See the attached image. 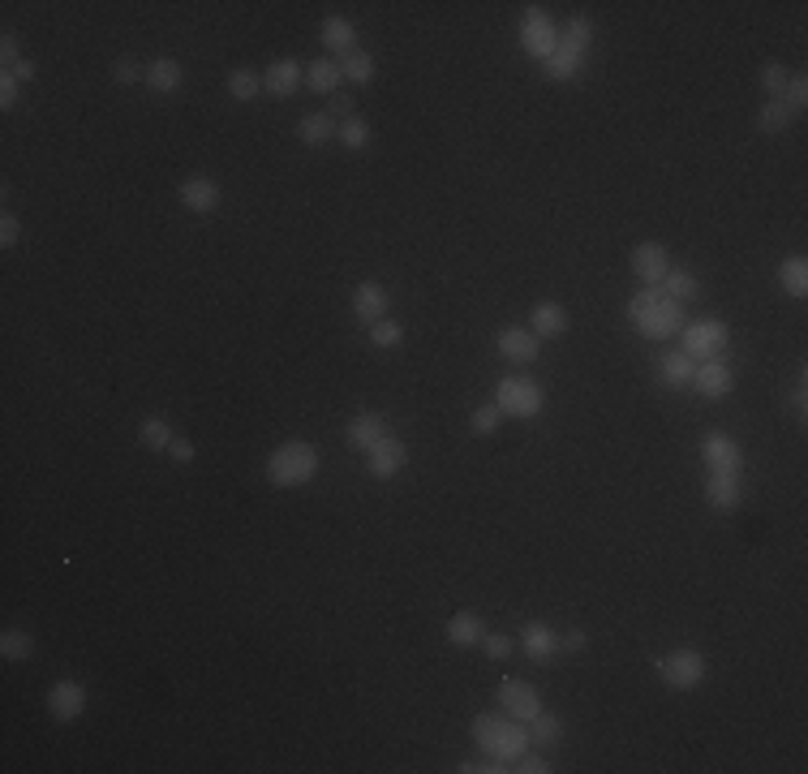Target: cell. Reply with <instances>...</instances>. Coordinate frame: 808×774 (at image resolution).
Here are the masks:
<instances>
[{"label": "cell", "mask_w": 808, "mask_h": 774, "mask_svg": "<svg viewBox=\"0 0 808 774\" xmlns=\"http://www.w3.org/2000/svg\"><path fill=\"white\" fill-rule=\"evenodd\" d=\"M624 314H628V327H632V332H637L641 340H654V344L675 340V336L684 332V323H688L684 306H680L675 297L662 293L658 284H641V289L628 297Z\"/></svg>", "instance_id": "1"}, {"label": "cell", "mask_w": 808, "mask_h": 774, "mask_svg": "<svg viewBox=\"0 0 808 774\" xmlns=\"http://www.w3.org/2000/svg\"><path fill=\"white\" fill-rule=\"evenodd\" d=\"M469 731H473V744H478V753L499 757V762H508V766H512L525 749H533L529 727L516 723L512 714H503V710H482V714H473Z\"/></svg>", "instance_id": "2"}, {"label": "cell", "mask_w": 808, "mask_h": 774, "mask_svg": "<svg viewBox=\"0 0 808 774\" xmlns=\"http://www.w3.org/2000/svg\"><path fill=\"white\" fill-rule=\"evenodd\" d=\"M589 48H594V18L589 13H576V18L559 31V43L546 61V78L551 82H576L585 74V61H589Z\"/></svg>", "instance_id": "3"}, {"label": "cell", "mask_w": 808, "mask_h": 774, "mask_svg": "<svg viewBox=\"0 0 808 774\" xmlns=\"http://www.w3.org/2000/svg\"><path fill=\"white\" fill-rule=\"evenodd\" d=\"M267 482L276 486V491H297V486H310L319 478V448H314L310 439H288L280 443L276 452H267Z\"/></svg>", "instance_id": "4"}, {"label": "cell", "mask_w": 808, "mask_h": 774, "mask_svg": "<svg viewBox=\"0 0 808 774\" xmlns=\"http://www.w3.org/2000/svg\"><path fill=\"white\" fill-rule=\"evenodd\" d=\"M654 676L662 680V688L671 693H697L710 676V658H705L697 645H675V650L654 658Z\"/></svg>", "instance_id": "5"}, {"label": "cell", "mask_w": 808, "mask_h": 774, "mask_svg": "<svg viewBox=\"0 0 808 774\" xmlns=\"http://www.w3.org/2000/svg\"><path fill=\"white\" fill-rule=\"evenodd\" d=\"M495 405H499L503 418L533 422V418H542V409H546V387L533 375H503L495 383Z\"/></svg>", "instance_id": "6"}, {"label": "cell", "mask_w": 808, "mask_h": 774, "mask_svg": "<svg viewBox=\"0 0 808 774\" xmlns=\"http://www.w3.org/2000/svg\"><path fill=\"white\" fill-rule=\"evenodd\" d=\"M731 344V327L718 314H705V319H688L680 332V353H688L692 362H710V357H723Z\"/></svg>", "instance_id": "7"}, {"label": "cell", "mask_w": 808, "mask_h": 774, "mask_svg": "<svg viewBox=\"0 0 808 774\" xmlns=\"http://www.w3.org/2000/svg\"><path fill=\"white\" fill-rule=\"evenodd\" d=\"M555 43H559V31H555L551 13H546L542 5H525L521 9V52L529 56V61L546 65L551 61V52H555Z\"/></svg>", "instance_id": "8"}, {"label": "cell", "mask_w": 808, "mask_h": 774, "mask_svg": "<svg viewBox=\"0 0 808 774\" xmlns=\"http://www.w3.org/2000/svg\"><path fill=\"white\" fill-rule=\"evenodd\" d=\"M697 456H701L705 473H744V465H748L740 439L727 435V430H705L697 443Z\"/></svg>", "instance_id": "9"}, {"label": "cell", "mask_w": 808, "mask_h": 774, "mask_svg": "<svg viewBox=\"0 0 808 774\" xmlns=\"http://www.w3.org/2000/svg\"><path fill=\"white\" fill-rule=\"evenodd\" d=\"M495 701H499V710L512 714L516 723H529V719H538V714L546 710L542 706V693L529 680H521V676H503L499 688H495Z\"/></svg>", "instance_id": "10"}, {"label": "cell", "mask_w": 808, "mask_h": 774, "mask_svg": "<svg viewBox=\"0 0 808 774\" xmlns=\"http://www.w3.org/2000/svg\"><path fill=\"white\" fill-rule=\"evenodd\" d=\"M86 701H91V693H86V684L74 680V676H61L48 684V697H43V706H48V714L56 723H78L86 714Z\"/></svg>", "instance_id": "11"}, {"label": "cell", "mask_w": 808, "mask_h": 774, "mask_svg": "<svg viewBox=\"0 0 808 774\" xmlns=\"http://www.w3.org/2000/svg\"><path fill=\"white\" fill-rule=\"evenodd\" d=\"M177 203L190 215H215L224 203V190L215 177H207V172H190L185 181H177Z\"/></svg>", "instance_id": "12"}, {"label": "cell", "mask_w": 808, "mask_h": 774, "mask_svg": "<svg viewBox=\"0 0 808 774\" xmlns=\"http://www.w3.org/2000/svg\"><path fill=\"white\" fill-rule=\"evenodd\" d=\"M409 469V443L396 439V435H383L374 448L366 452V473L374 482H392Z\"/></svg>", "instance_id": "13"}, {"label": "cell", "mask_w": 808, "mask_h": 774, "mask_svg": "<svg viewBox=\"0 0 808 774\" xmlns=\"http://www.w3.org/2000/svg\"><path fill=\"white\" fill-rule=\"evenodd\" d=\"M692 392H697L701 400H727L735 392V370L727 357H710V362H697V370H692Z\"/></svg>", "instance_id": "14"}, {"label": "cell", "mask_w": 808, "mask_h": 774, "mask_svg": "<svg viewBox=\"0 0 808 774\" xmlns=\"http://www.w3.org/2000/svg\"><path fill=\"white\" fill-rule=\"evenodd\" d=\"M301 86H306V65L297 56H276L263 69V95H271V99H293Z\"/></svg>", "instance_id": "15"}, {"label": "cell", "mask_w": 808, "mask_h": 774, "mask_svg": "<svg viewBox=\"0 0 808 774\" xmlns=\"http://www.w3.org/2000/svg\"><path fill=\"white\" fill-rule=\"evenodd\" d=\"M495 353L512 366H533L542 357V340L529 327H499L495 332Z\"/></svg>", "instance_id": "16"}, {"label": "cell", "mask_w": 808, "mask_h": 774, "mask_svg": "<svg viewBox=\"0 0 808 774\" xmlns=\"http://www.w3.org/2000/svg\"><path fill=\"white\" fill-rule=\"evenodd\" d=\"M349 310H353L357 323L370 327V323H379L392 314V293H387L379 280H362V284H353V293H349Z\"/></svg>", "instance_id": "17"}, {"label": "cell", "mask_w": 808, "mask_h": 774, "mask_svg": "<svg viewBox=\"0 0 808 774\" xmlns=\"http://www.w3.org/2000/svg\"><path fill=\"white\" fill-rule=\"evenodd\" d=\"M628 267L641 284H662V276L671 271V250L662 241H637L628 254Z\"/></svg>", "instance_id": "18"}, {"label": "cell", "mask_w": 808, "mask_h": 774, "mask_svg": "<svg viewBox=\"0 0 808 774\" xmlns=\"http://www.w3.org/2000/svg\"><path fill=\"white\" fill-rule=\"evenodd\" d=\"M744 504V473H705V508L740 512Z\"/></svg>", "instance_id": "19"}, {"label": "cell", "mask_w": 808, "mask_h": 774, "mask_svg": "<svg viewBox=\"0 0 808 774\" xmlns=\"http://www.w3.org/2000/svg\"><path fill=\"white\" fill-rule=\"evenodd\" d=\"M383 435H387V422H383L379 409H357L353 418L344 422V443H349L353 452H362V456H366Z\"/></svg>", "instance_id": "20"}, {"label": "cell", "mask_w": 808, "mask_h": 774, "mask_svg": "<svg viewBox=\"0 0 808 774\" xmlns=\"http://www.w3.org/2000/svg\"><path fill=\"white\" fill-rule=\"evenodd\" d=\"M319 43L331 52V61H344L349 52H357V22L344 13H327L319 22Z\"/></svg>", "instance_id": "21"}, {"label": "cell", "mask_w": 808, "mask_h": 774, "mask_svg": "<svg viewBox=\"0 0 808 774\" xmlns=\"http://www.w3.org/2000/svg\"><path fill=\"white\" fill-rule=\"evenodd\" d=\"M568 327H572V319H568L564 301H533L529 306V332L538 340H559V336H568Z\"/></svg>", "instance_id": "22"}, {"label": "cell", "mask_w": 808, "mask_h": 774, "mask_svg": "<svg viewBox=\"0 0 808 774\" xmlns=\"http://www.w3.org/2000/svg\"><path fill=\"white\" fill-rule=\"evenodd\" d=\"M525 650V658L529 663H551V658L559 654V633L551 624H542V620H529L525 628H521V641H516Z\"/></svg>", "instance_id": "23"}, {"label": "cell", "mask_w": 808, "mask_h": 774, "mask_svg": "<svg viewBox=\"0 0 808 774\" xmlns=\"http://www.w3.org/2000/svg\"><path fill=\"white\" fill-rule=\"evenodd\" d=\"M443 637H447V645H456V650H473V645H482L486 624H482L478 611H456V615H447Z\"/></svg>", "instance_id": "24"}, {"label": "cell", "mask_w": 808, "mask_h": 774, "mask_svg": "<svg viewBox=\"0 0 808 774\" xmlns=\"http://www.w3.org/2000/svg\"><path fill=\"white\" fill-rule=\"evenodd\" d=\"M181 82H185V69H181L177 56H160V61H151L147 65V78H142V86L155 91V95H177Z\"/></svg>", "instance_id": "25"}, {"label": "cell", "mask_w": 808, "mask_h": 774, "mask_svg": "<svg viewBox=\"0 0 808 774\" xmlns=\"http://www.w3.org/2000/svg\"><path fill=\"white\" fill-rule=\"evenodd\" d=\"M306 91H314V95H336V91H344V69H340V61H331V56H319V61H310L306 65Z\"/></svg>", "instance_id": "26"}, {"label": "cell", "mask_w": 808, "mask_h": 774, "mask_svg": "<svg viewBox=\"0 0 808 774\" xmlns=\"http://www.w3.org/2000/svg\"><path fill=\"white\" fill-rule=\"evenodd\" d=\"M692 370H697V362H692L688 353H680V349H675V353H658V362H654L658 383L662 387H675V392L692 383Z\"/></svg>", "instance_id": "27"}, {"label": "cell", "mask_w": 808, "mask_h": 774, "mask_svg": "<svg viewBox=\"0 0 808 774\" xmlns=\"http://www.w3.org/2000/svg\"><path fill=\"white\" fill-rule=\"evenodd\" d=\"M336 129H340L336 117H327V112H306V117L297 121V138H301V147H327V142H336Z\"/></svg>", "instance_id": "28"}, {"label": "cell", "mask_w": 808, "mask_h": 774, "mask_svg": "<svg viewBox=\"0 0 808 774\" xmlns=\"http://www.w3.org/2000/svg\"><path fill=\"white\" fill-rule=\"evenodd\" d=\"M778 289L787 297H808V258L804 254H787L783 263H778Z\"/></svg>", "instance_id": "29"}, {"label": "cell", "mask_w": 808, "mask_h": 774, "mask_svg": "<svg viewBox=\"0 0 808 774\" xmlns=\"http://www.w3.org/2000/svg\"><path fill=\"white\" fill-rule=\"evenodd\" d=\"M172 439H177V435H172V422L164 418V413H147V418L138 422V443L147 452H160L164 456L172 448Z\"/></svg>", "instance_id": "30"}, {"label": "cell", "mask_w": 808, "mask_h": 774, "mask_svg": "<svg viewBox=\"0 0 808 774\" xmlns=\"http://www.w3.org/2000/svg\"><path fill=\"white\" fill-rule=\"evenodd\" d=\"M667 297H675L680 306H688V301H697L701 297V280H697V271H688V267H675L671 263V271L662 276V284H658Z\"/></svg>", "instance_id": "31"}, {"label": "cell", "mask_w": 808, "mask_h": 774, "mask_svg": "<svg viewBox=\"0 0 808 774\" xmlns=\"http://www.w3.org/2000/svg\"><path fill=\"white\" fill-rule=\"evenodd\" d=\"M0 658H5V663H31L35 658L31 628H5V633H0Z\"/></svg>", "instance_id": "32"}, {"label": "cell", "mask_w": 808, "mask_h": 774, "mask_svg": "<svg viewBox=\"0 0 808 774\" xmlns=\"http://www.w3.org/2000/svg\"><path fill=\"white\" fill-rule=\"evenodd\" d=\"M224 91L237 99V104H254L258 95H263V74L258 69H233V74L224 78Z\"/></svg>", "instance_id": "33"}, {"label": "cell", "mask_w": 808, "mask_h": 774, "mask_svg": "<svg viewBox=\"0 0 808 774\" xmlns=\"http://www.w3.org/2000/svg\"><path fill=\"white\" fill-rule=\"evenodd\" d=\"M791 121H796V112H791L783 99H766V104H761V112H757V129H761V134H770V138L787 134Z\"/></svg>", "instance_id": "34"}, {"label": "cell", "mask_w": 808, "mask_h": 774, "mask_svg": "<svg viewBox=\"0 0 808 774\" xmlns=\"http://www.w3.org/2000/svg\"><path fill=\"white\" fill-rule=\"evenodd\" d=\"M336 142L344 151H366L370 142H374V129H370V121H362V117H349V121H340V129H336Z\"/></svg>", "instance_id": "35"}, {"label": "cell", "mask_w": 808, "mask_h": 774, "mask_svg": "<svg viewBox=\"0 0 808 774\" xmlns=\"http://www.w3.org/2000/svg\"><path fill=\"white\" fill-rule=\"evenodd\" d=\"M340 69H344V82H353V86H370L374 82V74H379V65H374V56L370 52H349L340 61Z\"/></svg>", "instance_id": "36"}, {"label": "cell", "mask_w": 808, "mask_h": 774, "mask_svg": "<svg viewBox=\"0 0 808 774\" xmlns=\"http://www.w3.org/2000/svg\"><path fill=\"white\" fill-rule=\"evenodd\" d=\"M525 727H529V740L533 744H559V740H564V719H559L555 710H542L538 719H529Z\"/></svg>", "instance_id": "37"}, {"label": "cell", "mask_w": 808, "mask_h": 774, "mask_svg": "<svg viewBox=\"0 0 808 774\" xmlns=\"http://www.w3.org/2000/svg\"><path fill=\"white\" fill-rule=\"evenodd\" d=\"M370 332V344L374 349H396V344H404V323H396V319H379V323H370L366 327Z\"/></svg>", "instance_id": "38"}, {"label": "cell", "mask_w": 808, "mask_h": 774, "mask_svg": "<svg viewBox=\"0 0 808 774\" xmlns=\"http://www.w3.org/2000/svg\"><path fill=\"white\" fill-rule=\"evenodd\" d=\"M499 422H503V413H499V405H495V400H486V405H478V409L469 413V430H473V435H478V439L495 435V430H499Z\"/></svg>", "instance_id": "39"}, {"label": "cell", "mask_w": 808, "mask_h": 774, "mask_svg": "<svg viewBox=\"0 0 808 774\" xmlns=\"http://www.w3.org/2000/svg\"><path fill=\"white\" fill-rule=\"evenodd\" d=\"M757 78H761V91H766V99H783V86H787V78H791V69H787L783 61H766Z\"/></svg>", "instance_id": "40"}, {"label": "cell", "mask_w": 808, "mask_h": 774, "mask_svg": "<svg viewBox=\"0 0 808 774\" xmlns=\"http://www.w3.org/2000/svg\"><path fill=\"white\" fill-rule=\"evenodd\" d=\"M783 104H787L791 112H796V117L808 108V74H791V78H787V86H783Z\"/></svg>", "instance_id": "41"}, {"label": "cell", "mask_w": 808, "mask_h": 774, "mask_svg": "<svg viewBox=\"0 0 808 774\" xmlns=\"http://www.w3.org/2000/svg\"><path fill=\"white\" fill-rule=\"evenodd\" d=\"M142 78H147V69H142L134 56H117V61H112V82L117 86H138Z\"/></svg>", "instance_id": "42"}, {"label": "cell", "mask_w": 808, "mask_h": 774, "mask_svg": "<svg viewBox=\"0 0 808 774\" xmlns=\"http://www.w3.org/2000/svg\"><path fill=\"white\" fill-rule=\"evenodd\" d=\"M791 413L796 422H808V366H796V387H791Z\"/></svg>", "instance_id": "43"}, {"label": "cell", "mask_w": 808, "mask_h": 774, "mask_svg": "<svg viewBox=\"0 0 808 774\" xmlns=\"http://www.w3.org/2000/svg\"><path fill=\"white\" fill-rule=\"evenodd\" d=\"M512 650H516V641L503 637V633H486V637H482V654L490 658V663H508Z\"/></svg>", "instance_id": "44"}, {"label": "cell", "mask_w": 808, "mask_h": 774, "mask_svg": "<svg viewBox=\"0 0 808 774\" xmlns=\"http://www.w3.org/2000/svg\"><path fill=\"white\" fill-rule=\"evenodd\" d=\"M456 770H460V774H508V762H499V757L478 753V757H465V762H460Z\"/></svg>", "instance_id": "45"}, {"label": "cell", "mask_w": 808, "mask_h": 774, "mask_svg": "<svg viewBox=\"0 0 808 774\" xmlns=\"http://www.w3.org/2000/svg\"><path fill=\"white\" fill-rule=\"evenodd\" d=\"M508 770H516V774H551L555 766L551 762H546V757L542 753H533V749H525L521 757H516V762L508 766Z\"/></svg>", "instance_id": "46"}, {"label": "cell", "mask_w": 808, "mask_h": 774, "mask_svg": "<svg viewBox=\"0 0 808 774\" xmlns=\"http://www.w3.org/2000/svg\"><path fill=\"white\" fill-rule=\"evenodd\" d=\"M22 241V220L13 211H0V250H13Z\"/></svg>", "instance_id": "47"}, {"label": "cell", "mask_w": 808, "mask_h": 774, "mask_svg": "<svg viewBox=\"0 0 808 774\" xmlns=\"http://www.w3.org/2000/svg\"><path fill=\"white\" fill-rule=\"evenodd\" d=\"M327 117H336V121H349V117H357V104H353V95L349 91H336V95H331L327 99Z\"/></svg>", "instance_id": "48"}, {"label": "cell", "mask_w": 808, "mask_h": 774, "mask_svg": "<svg viewBox=\"0 0 808 774\" xmlns=\"http://www.w3.org/2000/svg\"><path fill=\"white\" fill-rule=\"evenodd\" d=\"M22 61V48H18V35H13V31H5V35H0V69H13V65H18Z\"/></svg>", "instance_id": "49"}, {"label": "cell", "mask_w": 808, "mask_h": 774, "mask_svg": "<svg viewBox=\"0 0 808 774\" xmlns=\"http://www.w3.org/2000/svg\"><path fill=\"white\" fill-rule=\"evenodd\" d=\"M589 650V633L585 628H572V633L559 637V654H585Z\"/></svg>", "instance_id": "50"}, {"label": "cell", "mask_w": 808, "mask_h": 774, "mask_svg": "<svg viewBox=\"0 0 808 774\" xmlns=\"http://www.w3.org/2000/svg\"><path fill=\"white\" fill-rule=\"evenodd\" d=\"M164 456H168V461H172V465H194V456H198V448H194V443H190V439H172V448H168Z\"/></svg>", "instance_id": "51"}, {"label": "cell", "mask_w": 808, "mask_h": 774, "mask_svg": "<svg viewBox=\"0 0 808 774\" xmlns=\"http://www.w3.org/2000/svg\"><path fill=\"white\" fill-rule=\"evenodd\" d=\"M18 95H22V82L18 78H9V74H0V108H13L18 104Z\"/></svg>", "instance_id": "52"}, {"label": "cell", "mask_w": 808, "mask_h": 774, "mask_svg": "<svg viewBox=\"0 0 808 774\" xmlns=\"http://www.w3.org/2000/svg\"><path fill=\"white\" fill-rule=\"evenodd\" d=\"M0 74L18 78V82L26 86V82H31V78H35V61H31V56H22V61H18V65H13V69H0Z\"/></svg>", "instance_id": "53"}]
</instances>
